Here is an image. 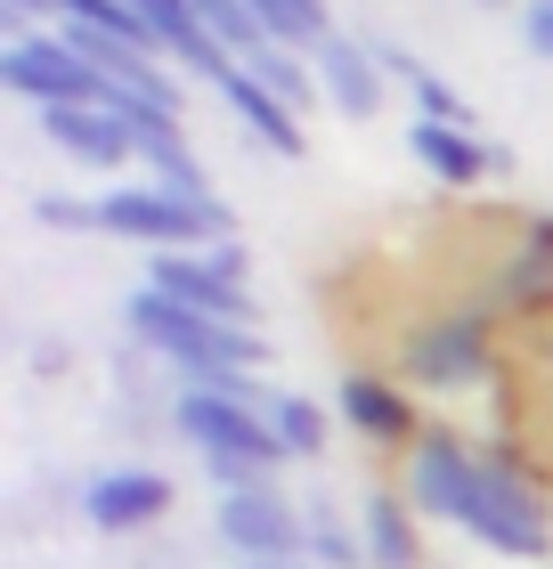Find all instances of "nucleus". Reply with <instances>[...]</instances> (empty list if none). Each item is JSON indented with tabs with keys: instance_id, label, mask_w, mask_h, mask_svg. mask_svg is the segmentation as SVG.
I'll list each match as a JSON object with an SVG mask.
<instances>
[{
	"instance_id": "obj_21",
	"label": "nucleus",
	"mask_w": 553,
	"mask_h": 569,
	"mask_svg": "<svg viewBox=\"0 0 553 569\" xmlns=\"http://www.w3.org/2000/svg\"><path fill=\"white\" fill-rule=\"evenodd\" d=\"M41 220H49V228H98V203H66V196H49V203H41Z\"/></svg>"
},
{
	"instance_id": "obj_11",
	"label": "nucleus",
	"mask_w": 553,
	"mask_h": 569,
	"mask_svg": "<svg viewBox=\"0 0 553 569\" xmlns=\"http://www.w3.org/2000/svg\"><path fill=\"white\" fill-rule=\"evenodd\" d=\"M49 139H58L73 163H122V154H139L130 147V122L115 107H58L49 114Z\"/></svg>"
},
{
	"instance_id": "obj_20",
	"label": "nucleus",
	"mask_w": 553,
	"mask_h": 569,
	"mask_svg": "<svg viewBox=\"0 0 553 569\" xmlns=\"http://www.w3.org/2000/svg\"><path fill=\"white\" fill-rule=\"evenodd\" d=\"M521 41H530L537 58H553V0H530V9H521Z\"/></svg>"
},
{
	"instance_id": "obj_10",
	"label": "nucleus",
	"mask_w": 553,
	"mask_h": 569,
	"mask_svg": "<svg viewBox=\"0 0 553 569\" xmlns=\"http://www.w3.org/2000/svg\"><path fill=\"white\" fill-rule=\"evenodd\" d=\"M407 367L424 375V382H481V367H488L481 318H447V326H432V333H415V342H407Z\"/></svg>"
},
{
	"instance_id": "obj_15",
	"label": "nucleus",
	"mask_w": 553,
	"mask_h": 569,
	"mask_svg": "<svg viewBox=\"0 0 553 569\" xmlns=\"http://www.w3.org/2000/svg\"><path fill=\"white\" fill-rule=\"evenodd\" d=\"M342 416H350L366 439H399L407 431V399L391 391V382H375V375H350L342 382Z\"/></svg>"
},
{
	"instance_id": "obj_14",
	"label": "nucleus",
	"mask_w": 553,
	"mask_h": 569,
	"mask_svg": "<svg viewBox=\"0 0 553 569\" xmlns=\"http://www.w3.org/2000/svg\"><path fill=\"white\" fill-rule=\"evenodd\" d=\"M366 561L375 569H415V521H407V505L391 497V488L366 497Z\"/></svg>"
},
{
	"instance_id": "obj_4",
	"label": "nucleus",
	"mask_w": 553,
	"mask_h": 569,
	"mask_svg": "<svg viewBox=\"0 0 553 569\" xmlns=\"http://www.w3.org/2000/svg\"><path fill=\"white\" fill-rule=\"evenodd\" d=\"M179 431H188L204 456L285 463V439H277V423H269V407H253V399H228V391H188V399H179Z\"/></svg>"
},
{
	"instance_id": "obj_2",
	"label": "nucleus",
	"mask_w": 553,
	"mask_h": 569,
	"mask_svg": "<svg viewBox=\"0 0 553 569\" xmlns=\"http://www.w3.org/2000/svg\"><path fill=\"white\" fill-rule=\"evenodd\" d=\"M456 521L481 537V546H496V553H521V561H545V553H553L545 505L521 488V472H496V463H481V472H472Z\"/></svg>"
},
{
	"instance_id": "obj_12",
	"label": "nucleus",
	"mask_w": 553,
	"mask_h": 569,
	"mask_svg": "<svg viewBox=\"0 0 553 569\" xmlns=\"http://www.w3.org/2000/svg\"><path fill=\"white\" fill-rule=\"evenodd\" d=\"M407 147L424 154V171L456 179V188H472L481 171H496V147H488V139H472L464 122H415V131H407Z\"/></svg>"
},
{
	"instance_id": "obj_18",
	"label": "nucleus",
	"mask_w": 553,
	"mask_h": 569,
	"mask_svg": "<svg viewBox=\"0 0 553 569\" xmlns=\"http://www.w3.org/2000/svg\"><path fill=\"white\" fill-rule=\"evenodd\" d=\"M269 423L285 439V456H318L326 448V407L318 399H269Z\"/></svg>"
},
{
	"instance_id": "obj_22",
	"label": "nucleus",
	"mask_w": 553,
	"mask_h": 569,
	"mask_svg": "<svg viewBox=\"0 0 553 569\" xmlns=\"http://www.w3.org/2000/svg\"><path fill=\"white\" fill-rule=\"evenodd\" d=\"M505 293H513V301H521V293H545V252H530V261L505 269Z\"/></svg>"
},
{
	"instance_id": "obj_7",
	"label": "nucleus",
	"mask_w": 553,
	"mask_h": 569,
	"mask_svg": "<svg viewBox=\"0 0 553 569\" xmlns=\"http://www.w3.org/2000/svg\"><path fill=\"white\" fill-rule=\"evenodd\" d=\"M82 512H90V529H107V537L147 529V521H164V512H171V480L147 472V463H122V472H98L90 480Z\"/></svg>"
},
{
	"instance_id": "obj_24",
	"label": "nucleus",
	"mask_w": 553,
	"mask_h": 569,
	"mask_svg": "<svg viewBox=\"0 0 553 569\" xmlns=\"http://www.w3.org/2000/svg\"><path fill=\"white\" fill-rule=\"evenodd\" d=\"M245 569H302V561H245Z\"/></svg>"
},
{
	"instance_id": "obj_9",
	"label": "nucleus",
	"mask_w": 553,
	"mask_h": 569,
	"mask_svg": "<svg viewBox=\"0 0 553 569\" xmlns=\"http://www.w3.org/2000/svg\"><path fill=\"white\" fill-rule=\"evenodd\" d=\"M309 58H318V90L334 98L342 114H358V122H366V114L383 107V66L366 58L358 41H342V33H326L318 49H309Z\"/></svg>"
},
{
	"instance_id": "obj_23",
	"label": "nucleus",
	"mask_w": 553,
	"mask_h": 569,
	"mask_svg": "<svg viewBox=\"0 0 553 569\" xmlns=\"http://www.w3.org/2000/svg\"><path fill=\"white\" fill-rule=\"evenodd\" d=\"M9 9H17V17H41V9H49V0H9Z\"/></svg>"
},
{
	"instance_id": "obj_1",
	"label": "nucleus",
	"mask_w": 553,
	"mask_h": 569,
	"mask_svg": "<svg viewBox=\"0 0 553 569\" xmlns=\"http://www.w3.org/2000/svg\"><path fill=\"white\" fill-rule=\"evenodd\" d=\"M98 228L130 244H155V252H196L204 237H220L228 212L220 203H196V196H171V188H115L98 203Z\"/></svg>"
},
{
	"instance_id": "obj_3",
	"label": "nucleus",
	"mask_w": 553,
	"mask_h": 569,
	"mask_svg": "<svg viewBox=\"0 0 553 569\" xmlns=\"http://www.w3.org/2000/svg\"><path fill=\"white\" fill-rule=\"evenodd\" d=\"M0 82L24 90V98H41L49 114H58V107H107V98H115V82H107V73H98L66 33H58V41L33 33V41L0 49Z\"/></svg>"
},
{
	"instance_id": "obj_5",
	"label": "nucleus",
	"mask_w": 553,
	"mask_h": 569,
	"mask_svg": "<svg viewBox=\"0 0 553 569\" xmlns=\"http://www.w3.org/2000/svg\"><path fill=\"white\" fill-rule=\"evenodd\" d=\"M155 293H171V301H188L204 309V318H220V326H245V252L220 244V252H155Z\"/></svg>"
},
{
	"instance_id": "obj_19",
	"label": "nucleus",
	"mask_w": 553,
	"mask_h": 569,
	"mask_svg": "<svg viewBox=\"0 0 553 569\" xmlns=\"http://www.w3.org/2000/svg\"><path fill=\"white\" fill-rule=\"evenodd\" d=\"M302 521H309V553H318L326 569H358V561H366V546L334 521V505H326V497H318V505H302Z\"/></svg>"
},
{
	"instance_id": "obj_17",
	"label": "nucleus",
	"mask_w": 553,
	"mask_h": 569,
	"mask_svg": "<svg viewBox=\"0 0 553 569\" xmlns=\"http://www.w3.org/2000/svg\"><path fill=\"white\" fill-rule=\"evenodd\" d=\"M236 66H245V73H253L260 90H277V98H285V107H294V114L309 107V98H318V82H309V73H302L294 58H285L277 41H269V49H253V58H236Z\"/></svg>"
},
{
	"instance_id": "obj_6",
	"label": "nucleus",
	"mask_w": 553,
	"mask_h": 569,
	"mask_svg": "<svg viewBox=\"0 0 553 569\" xmlns=\"http://www.w3.org/2000/svg\"><path fill=\"white\" fill-rule=\"evenodd\" d=\"M220 537H228L245 561H294V546H309V521L277 497L269 480H260V488L220 497Z\"/></svg>"
},
{
	"instance_id": "obj_13",
	"label": "nucleus",
	"mask_w": 553,
	"mask_h": 569,
	"mask_svg": "<svg viewBox=\"0 0 553 569\" xmlns=\"http://www.w3.org/2000/svg\"><path fill=\"white\" fill-rule=\"evenodd\" d=\"M220 98H228V107H236V114H245L253 131H260V147H277V154H302V114L285 107L277 90H260L245 66H228V73H220Z\"/></svg>"
},
{
	"instance_id": "obj_8",
	"label": "nucleus",
	"mask_w": 553,
	"mask_h": 569,
	"mask_svg": "<svg viewBox=\"0 0 553 569\" xmlns=\"http://www.w3.org/2000/svg\"><path fill=\"white\" fill-rule=\"evenodd\" d=\"M481 472V456H464L447 431H432L424 448H415V472H407V505L415 512H440V521H456L464 512V488Z\"/></svg>"
},
{
	"instance_id": "obj_16",
	"label": "nucleus",
	"mask_w": 553,
	"mask_h": 569,
	"mask_svg": "<svg viewBox=\"0 0 553 569\" xmlns=\"http://www.w3.org/2000/svg\"><path fill=\"white\" fill-rule=\"evenodd\" d=\"M253 17L269 24V41H277V49H294V41H302V49H318V41L334 33V24H326V0H253Z\"/></svg>"
}]
</instances>
